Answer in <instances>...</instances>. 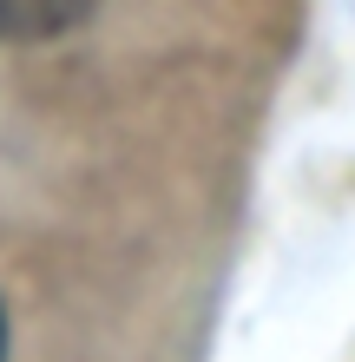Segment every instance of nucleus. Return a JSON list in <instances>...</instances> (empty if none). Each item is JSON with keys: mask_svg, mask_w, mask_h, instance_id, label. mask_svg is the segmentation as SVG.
I'll use <instances>...</instances> for the list:
<instances>
[{"mask_svg": "<svg viewBox=\"0 0 355 362\" xmlns=\"http://www.w3.org/2000/svg\"><path fill=\"white\" fill-rule=\"evenodd\" d=\"M99 0H0V40H59Z\"/></svg>", "mask_w": 355, "mask_h": 362, "instance_id": "nucleus-1", "label": "nucleus"}, {"mask_svg": "<svg viewBox=\"0 0 355 362\" xmlns=\"http://www.w3.org/2000/svg\"><path fill=\"white\" fill-rule=\"evenodd\" d=\"M0 349H7V323H0Z\"/></svg>", "mask_w": 355, "mask_h": 362, "instance_id": "nucleus-2", "label": "nucleus"}]
</instances>
